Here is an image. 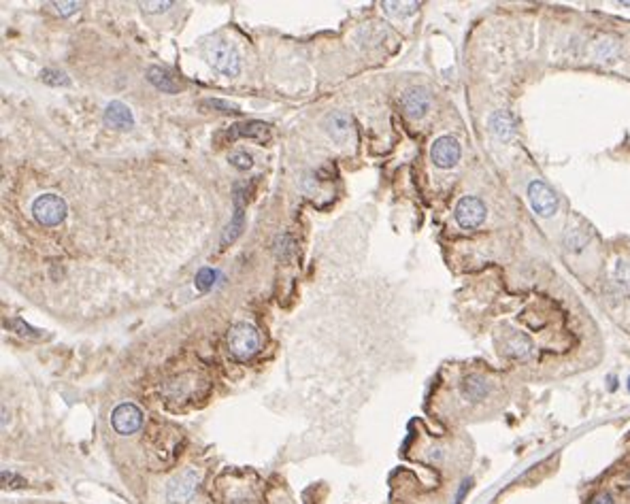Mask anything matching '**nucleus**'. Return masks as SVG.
I'll list each match as a JSON object with an SVG mask.
<instances>
[{
  "label": "nucleus",
  "mask_w": 630,
  "mask_h": 504,
  "mask_svg": "<svg viewBox=\"0 0 630 504\" xmlns=\"http://www.w3.org/2000/svg\"><path fill=\"white\" fill-rule=\"evenodd\" d=\"M260 349V334L251 324H234L228 332V351L236 360H251Z\"/></svg>",
  "instance_id": "f257e3e1"
},
{
  "label": "nucleus",
  "mask_w": 630,
  "mask_h": 504,
  "mask_svg": "<svg viewBox=\"0 0 630 504\" xmlns=\"http://www.w3.org/2000/svg\"><path fill=\"white\" fill-rule=\"evenodd\" d=\"M204 51H207L209 62H211V66L218 72H222L226 77H236L241 72V58L230 43H226L222 39H213L207 43Z\"/></svg>",
  "instance_id": "f03ea898"
},
{
  "label": "nucleus",
  "mask_w": 630,
  "mask_h": 504,
  "mask_svg": "<svg viewBox=\"0 0 630 504\" xmlns=\"http://www.w3.org/2000/svg\"><path fill=\"white\" fill-rule=\"evenodd\" d=\"M32 213L41 226L54 228L64 222L68 206H66V200L58 194H43L32 202Z\"/></svg>",
  "instance_id": "7ed1b4c3"
},
{
  "label": "nucleus",
  "mask_w": 630,
  "mask_h": 504,
  "mask_svg": "<svg viewBox=\"0 0 630 504\" xmlns=\"http://www.w3.org/2000/svg\"><path fill=\"white\" fill-rule=\"evenodd\" d=\"M200 479H202V474L196 468H186L183 472H179L177 476H173L166 487V500L171 504H188L194 498V494L200 485Z\"/></svg>",
  "instance_id": "20e7f679"
},
{
  "label": "nucleus",
  "mask_w": 630,
  "mask_h": 504,
  "mask_svg": "<svg viewBox=\"0 0 630 504\" xmlns=\"http://www.w3.org/2000/svg\"><path fill=\"white\" fill-rule=\"evenodd\" d=\"M111 423H113V430L122 436L135 434L143 426V413L137 405L124 403V405L115 407V411L111 413Z\"/></svg>",
  "instance_id": "39448f33"
},
{
  "label": "nucleus",
  "mask_w": 630,
  "mask_h": 504,
  "mask_svg": "<svg viewBox=\"0 0 630 504\" xmlns=\"http://www.w3.org/2000/svg\"><path fill=\"white\" fill-rule=\"evenodd\" d=\"M486 220V204L475 198V196H464L458 204H456V222L466 228L472 230L481 226Z\"/></svg>",
  "instance_id": "423d86ee"
},
{
  "label": "nucleus",
  "mask_w": 630,
  "mask_h": 504,
  "mask_svg": "<svg viewBox=\"0 0 630 504\" xmlns=\"http://www.w3.org/2000/svg\"><path fill=\"white\" fill-rule=\"evenodd\" d=\"M528 200L533 204V209L537 211L539 215H554L558 209V198L556 194L551 192L549 185H545L543 181H533L528 185Z\"/></svg>",
  "instance_id": "0eeeda50"
},
{
  "label": "nucleus",
  "mask_w": 630,
  "mask_h": 504,
  "mask_svg": "<svg viewBox=\"0 0 630 504\" xmlns=\"http://www.w3.org/2000/svg\"><path fill=\"white\" fill-rule=\"evenodd\" d=\"M460 143L454 137H441L432 143L430 157L439 168H452L460 160Z\"/></svg>",
  "instance_id": "6e6552de"
},
{
  "label": "nucleus",
  "mask_w": 630,
  "mask_h": 504,
  "mask_svg": "<svg viewBox=\"0 0 630 504\" xmlns=\"http://www.w3.org/2000/svg\"><path fill=\"white\" fill-rule=\"evenodd\" d=\"M226 139L234 141V139H251L256 143H267L271 139V126L265 122H243V124H234L230 126V130L226 132Z\"/></svg>",
  "instance_id": "1a4fd4ad"
},
{
  "label": "nucleus",
  "mask_w": 630,
  "mask_h": 504,
  "mask_svg": "<svg viewBox=\"0 0 630 504\" xmlns=\"http://www.w3.org/2000/svg\"><path fill=\"white\" fill-rule=\"evenodd\" d=\"M401 104L411 119H419L430 109V94L424 88H411L401 96Z\"/></svg>",
  "instance_id": "9d476101"
},
{
  "label": "nucleus",
  "mask_w": 630,
  "mask_h": 504,
  "mask_svg": "<svg viewBox=\"0 0 630 504\" xmlns=\"http://www.w3.org/2000/svg\"><path fill=\"white\" fill-rule=\"evenodd\" d=\"M104 122H107L111 128H117V130H130L135 126V115L124 102L113 100V102H109L107 111H104Z\"/></svg>",
  "instance_id": "9b49d317"
},
{
  "label": "nucleus",
  "mask_w": 630,
  "mask_h": 504,
  "mask_svg": "<svg viewBox=\"0 0 630 504\" xmlns=\"http://www.w3.org/2000/svg\"><path fill=\"white\" fill-rule=\"evenodd\" d=\"M147 79H149V84L153 88L162 90L164 94H177L181 90V86L175 81V77H171V72L164 70V68H160V66H149Z\"/></svg>",
  "instance_id": "f8f14e48"
},
{
  "label": "nucleus",
  "mask_w": 630,
  "mask_h": 504,
  "mask_svg": "<svg viewBox=\"0 0 630 504\" xmlns=\"http://www.w3.org/2000/svg\"><path fill=\"white\" fill-rule=\"evenodd\" d=\"M243 220H245V213H243V198H241V194L236 192V198H234V215H232V220H230V224H228V228H226V232H224V238H222V245L226 247L228 243H232L236 236L241 234V230H243Z\"/></svg>",
  "instance_id": "ddd939ff"
},
{
  "label": "nucleus",
  "mask_w": 630,
  "mask_h": 504,
  "mask_svg": "<svg viewBox=\"0 0 630 504\" xmlns=\"http://www.w3.org/2000/svg\"><path fill=\"white\" fill-rule=\"evenodd\" d=\"M488 391H490V385H488V381H486L484 377H479V375H468V377L464 379V383H462V394H464V398H466V400H472V403L484 400V398L488 396Z\"/></svg>",
  "instance_id": "4468645a"
},
{
  "label": "nucleus",
  "mask_w": 630,
  "mask_h": 504,
  "mask_svg": "<svg viewBox=\"0 0 630 504\" xmlns=\"http://www.w3.org/2000/svg\"><path fill=\"white\" fill-rule=\"evenodd\" d=\"M328 132L332 135V139L334 141H345V137L350 135V115L347 113H343V111H338V113H332L330 117H328Z\"/></svg>",
  "instance_id": "2eb2a0df"
},
{
  "label": "nucleus",
  "mask_w": 630,
  "mask_h": 504,
  "mask_svg": "<svg viewBox=\"0 0 630 504\" xmlns=\"http://www.w3.org/2000/svg\"><path fill=\"white\" fill-rule=\"evenodd\" d=\"M490 128L494 130V135H498L501 139H509V137H513V117L505 111H498L490 117Z\"/></svg>",
  "instance_id": "dca6fc26"
},
{
  "label": "nucleus",
  "mask_w": 630,
  "mask_h": 504,
  "mask_svg": "<svg viewBox=\"0 0 630 504\" xmlns=\"http://www.w3.org/2000/svg\"><path fill=\"white\" fill-rule=\"evenodd\" d=\"M531 349H533L531 340H528L526 336H524V334L515 332V334H513V338L509 340V349H507V353H509L511 358H519V360H524V358H528V356H531Z\"/></svg>",
  "instance_id": "f3484780"
},
{
  "label": "nucleus",
  "mask_w": 630,
  "mask_h": 504,
  "mask_svg": "<svg viewBox=\"0 0 630 504\" xmlns=\"http://www.w3.org/2000/svg\"><path fill=\"white\" fill-rule=\"evenodd\" d=\"M41 79L45 84H49V86H68L70 81H68V77L64 75V72H60V70H54V68H45L43 72H41Z\"/></svg>",
  "instance_id": "a211bd4d"
},
{
  "label": "nucleus",
  "mask_w": 630,
  "mask_h": 504,
  "mask_svg": "<svg viewBox=\"0 0 630 504\" xmlns=\"http://www.w3.org/2000/svg\"><path fill=\"white\" fill-rule=\"evenodd\" d=\"M251 155L247 153V151H236V153H232L230 155V164L234 166V168H239V171H247V168H251Z\"/></svg>",
  "instance_id": "6ab92c4d"
},
{
  "label": "nucleus",
  "mask_w": 630,
  "mask_h": 504,
  "mask_svg": "<svg viewBox=\"0 0 630 504\" xmlns=\"http://www.w3.org/2000/svg\"><path fill=\"white\" fill-rule=\"evenodd\" d=\"M213 279H216V271H211V269H200L198 275H196V287H198L200 291H207L209 287L213 285Z\"/></svg>",
  "instance_id": "aec40b11"
},
{
  "label": "nucleus",
  "mask_w": 630,
  "mask_h": 504,
  "mask_svg": "<svg viewBox=\"0 0 630 504\" xmlns=\"http://www.w3.org/2000/svg\"><path fill=\"white\" fill-rule=\"evenodd\" d=\"M390 15H409L415 11L417 3H385L383 5Z\"/></svg>",
  "instance_id": "412c9836"
},
{
  "label": "nucleus",
  "mask_w": 630,
  "mask_h": 504,
  "mask_svg": "<svg viewBox=\"0 0 630 504\" xmlns=\"http://www.w3.org/2000/svg\"><path fill=\"white\" fill-rule=\"evenodd\" d=\"M17 328L19 330V334H26V336H32V338H39L41 336V332L39 330H35V328H30V326H26L23 322H19V320H13V322H7V328Z\"/></svg>",
  "instance_id": "4be33fe9"
},
{
  "label": "nucleus",
  "mask_w": 630,
  "mask_h": 504,
  "mask_svg": "<svg viewBox=\"0 0 630 504\" xmlns=\"http://www.w3.org/2000/svg\"><path fill=\"white\" fill-rule=\"evenodd\" d=\"M141 7L149 13H160V11H166L169 7H173V3H141Z\"/></svg>",
  "instance_id": "5701e85b"
},
{
  "label": "nucleus",
  "mask_w": 630,
  "mask_h": 504,
  "mask_svg": "<svg viewBox=\"0 0 630 504\" xmlns=\"http://www.w3.org/2000/svg\"><path fill=\"white\" fill-rule=\"evenodd\" d=\"M204 104H209V107H213V109H222L224 113H234L236 111V107L234 104H228V102H224V100H207Z\"/></svg>",
  "instance_id": "b1692460"
},
{
  "label": "nucleus",
  "mask_w": 630,
  "mask_h": 504,
  "mask_svg": "<svg viewBox=\"0 0 630 504\" xmlns=\"http://www.w3.org/2000/svg\"><path fill=\"white\" fill-rule=\"evenodd\" d=\"M54 7L58 9L60 15H70L79 9V3H54Z\"/></svg>",
  "instance_id": "393cba45"
},
{
  "label": "nucleus",
  "mask_w": 630,
  "mask_h": 504,
  "mask_svg": "<svg viewBox=\"0 0 630 504\" xmlns=\"http://www.w3.org/2000/svg\"><path fill=\"white\" fill-rule=\"evenodd\" d=\"M590 504H613V496L609 492H600L592 498Z\"/></svg>",
  "instance_id": "a878e982"
},
{
  "label": "nucleus",
  "mask_w": 630,
  "mask_h": 504,
  "mask_svg": "<svg viewBox=\"0 0 630 504\" xmlns=\"http://www.w3.org/2000/svg\"><path fill=\"white\" fill-rule=\"evenodd\" d=\"M628 389H630V379H628Z\"/></svg>",
  "instance_id": "bb28decb"
}]
</instances>
